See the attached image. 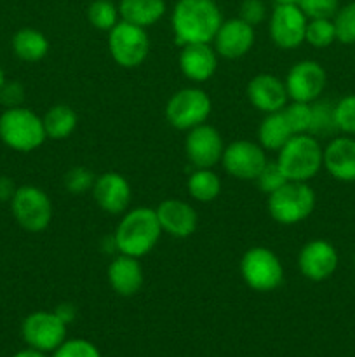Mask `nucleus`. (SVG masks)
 Listing matches in <instances>:
<instances>
[{
    "mask_svg": "<svg viewBox=\"0 0 355 357\" xmlns=\"http://www.w3.org/2000/svg\"><path fill=\"white\" fill-rule=\"evenodd\" d=\"M223 14L214 0H178L171 13V28L178 45L212 44Z\"/></svg>",
    "mask_w": 355,
    "mask_h": 357,
    "instance_id": "nucleus-1",
    "label": "nucleus"
},
{
    "mask_svg": "<svg viewBox=\"0 0 355 357\" xmlns=\"http://www.w3.org/2000/svg\"><path fill=\"white\" fill-rule=\"evenodd\" d=\"M162 236L155 209L138 206L127 209L113 232L117 253L143 258L155 250Z\"/></svg>",
    "mask_w": 355,
    "mask_h": 357,
    "instance_id": "nucleus-2",
    "label": "nucleus"
},
{
    "mask_svg": "<svg viewBox=\"0 0 355 357\" xmlns=\"http://www.w3.org/2000/svg\"><path fill=\"white\" fill-rule=\"evenodd\" d=\"M277 164L289 181H306L324 167V149L312 135H294L277 152Z\"/></svg>",
    "mask_w": 355,
    "mask_h": 357,
    "instance_id": "nucleus-3",
    "label": "nucleus"
},
{
    "mask_svg": "<svg viewBox=\"0 0 355 357\" xmlns=\"http://www.w3.org/2000/svg\"><path fill=\"white\" fill-rule=\"evenodd\" d=\"M47 139L38 114L24 107L6 108L0 114V142L14 152L30 153Z\"/></svg>",
    "mask_w": 355,
    "mask_h": 357,
    "instance_id": "nucleus-4",
    "label": "nucleus"
},
{
    "mask_svg": "<svg viewBox=\"0 0 355 357\" xmlns=\"http://www.w3.org/2000/svg\"><path fill=\"white\" fill-rule=\"evenodd\" d=\"M317 197L306 181H287L268 195V215L278 225H298L313 213Z\"/></svg>",
    "mask_w": 355,
    "mask_h": 357,
    "instance_id": "nucleus-5",
    "label": "nucleus"
},
{
    "mask_svg": "<svg viewBox=\"0 0 355 357\" xmlns=\"http://www.w3.org/2000/svg\"><path fill=\"white\" fill-rule=\"evenodd\" d=\"M240 275L254 291L270 293L284 282V265L270 248L254 246L240 258Z\"/></svg>",
    "mask_w": 355,
    "mask_h": 357,
    "instance_id": "nucleus-6",
    "label": "nucleus"
},
{
    "mask_svg": "<svg viewBox=\"0 0 355 357\" xmlns=\"http://www.w3.org/2000/svg\"><path fill=\"white\" fill-rule=\"evenodd\" d=\"M10 213L23 230L31 234L44 232L52 222V201L47 192L35 185L17 187L10 199Z\"/></svg>",
    "mask_w": 355,
    "mask_h": 357,
    "instance_id": "nucleus-7",
    "label": "nucleus"
},
{
    "mask_svg": "<svg viewBox=\"0 0 355 357\" xmlns=\"http://www.w3.org/2000/svg\"><path fill=\"white\" fill-rule=\"evenodd\" d=\"M212 112V101L200 87H183L167 100L164 114L167 122L178 131H190L205 124Z\"/></svg>",
    "mask_w": 355,
    "mask_h": 357,
    "instance_id": "nucleus-8",
    "label": "nucleus"
},
{
    "mask_svg": "<svg viewBox=\"0 0 355 357\" xmlns=\"http://www.w3.org/2000/svg\"><path fill=\"white\" fill-rule=\"evenodd\" d=\"M150 38L146 28L136 26L127 21H118L108 31V51L111 59L122 68H138L150 54Z\"/></svg>",
    "mask_w": 355,
    "mask_h": 357,
    "instance_id": "nucleus-9",
    "label": "nucleus"
},
{
    "mask_svg": "<svg viewBox=\"0 0 355 357\" xmlns=\"http://www.w3.org/2000/svg\"><path fill=\"white\" fill-rule=\"evenodd\" d=\"M267 162V150L260 143L237 139L230 145H225L219 164L235 180L254 181Z\"/></svg>",
    "mask_w": 355,
    "mask_h": 357,
    "instance_id": "nucleus-10",
    "label": "nucleus"
},
{
    "mask_svg": "<svg viewBox=\"0 0 355 357\" xmlns=\"http://www.w3.org/2000/svg\"><path fill=\"white\" fill-rule=\"evenodd\" d=\"M308 17L298 3H275L268 16V33L281 49H296L305 42Z\"/></svg>",
    "mask_w": 355,
    "mask_h": 357,
    "instance_id": "nucleus-11",
    "label": "nucleus"
},
{
    "mask_svg": "<svg viewBox=\"0 0 355 357\" xmlns=\"http://www.w3.org/2000/svg\"><path fill=\"white\" fill-rule=\"evenodd\" d=\"M21 335L28 347L42 352H52L66 340V324L56 316V312L37 310L24 317L21 324Z\"/></svg>",
    "mask_w": 355,
    "mask_h": 357,
    "instance_id": "nucleus-12",
    "label": "nucleus"
},
{
    "mask_svg": "<svg viewBox=\"0 0 355 357\" xmlns=\"http://www.w3.org/2000/svg\"><path fill=\"white\" fill-rule=\"evenodd\" d=\"M289 100L313 103L322 96L327 84V73L319 61L301 59L289 68L284 79Z\"/></svg>",
    "mask_w": 355,
    "mask_h": 357,
    "instance_id": "nucleus-13",
    "label": "nucleus"
},
{
    "mask_svg": "<svg viewBox=\"0 0 355 357\" xmlns=\"http://www.w3.org/2000/svg\"><path fill=\"white\" fill-rule=\"evenodd\" d=\"M223 143L221 132L211 124H200L187 131L184 138V153L188 162L194 167H214L221 162Z\"/></svg>",
    "mask_w": 355,
    "mask_h": 357,
    "instance_id": "nucleus-14",
    "label": "nucleus"
},
{
    "mask_svg": "<svg viewBox=\"0 0 355 357\" xmlns=\"http://www.w3.org/2000/svg\"><path fill=\"white\" fill-rule=\"evenodd\" d=\"M338 264L340 257L336 248L326 239L308 241L298 253L299 274L312 282H322L333 278Z\"/></svg>",
    "mask_w": 355,
    "mask_h": 357,
    "instance_id": "nucleus-15",
    "label": "nucleus"
},
{
    "mask_svg": "<svg viewBox=\"0 0 355 357\" xmlns=\"http://www.w3.org/2000/svg\"><path fill=\"white\" fill-rule=\"evenodd\" d=\"M101 211L108 215H124L132 201V188L127 178L117 171L100 174L90 190Z\"/></svg>",
    "mask_w": 355,
    "mask_h": 357,
    "instance_id": "nucleus-16",
    "label": "nucleus"
},
{
    "mask_svg": "<svg viewBox=\"0 0 355 357\" xmlns=\"http://www.w3.org/2000/svg\"><path fill=\"white\" fill-rule=\"evenodd\" d=\"M254 40H256L254 26L247 24L240 17H232V20H223L212 40V47L218 52L219 58L240 59L249 54Z\"/></svg>",
    "mask_w": 355,
    "mask_h": 357,
    "instance_id": "nucleus-17",
    "label": "nucleus"
},
{
    "mask_svg": "<svg viewBox=\"0 0 355 357\" xmlns=\"http://www.w3.org/2000/svg\"><path fill=\"white\" fill-rule=\"evenodd\" d=\"M247 100L261 114L281 112L289 103V94L284 80L271 73H258L247 84Z\"/></svg>",
    "mask_w": 355,
    "mask_h": 357,
    "instance_id": "nucleus-18",
    "label": "nucleus"
},
{
    "mask_svg": "<svg viewBox=\"0 0 355 357\" xmlns=\"http://www.w3.org/2000/svg\"><path fill=\"white\" fill-rule=\"evenodd\" d=\"M160 229L174 239L194 236L198 225V215L194 206L181 199H166L155 208Z\"/></svg>",
    "mask_w": 355,
    "mask_h": 357,
    "instance_id": "nucleus-19",
    "label": "nucleus"
},
{
    "mask_svg": "<svg viewBox=\"0 0 355 357\" xmlns=\"http://www.w3.org/2000/svg\"><path fill=\"white\" fill-rule=\"evenodd\" d=\"M218 52L212 44H188L181 47L178 65L181 73L195 84L207 82L218 70Z\"/></svg>",
    "mask_w": 355,
    "mask_h": 357,
    "instance_id": "nucleus-20",
    "label": "nucleus"
},
{
    "mask_svg": "<svg viewBox=\"0 0 355 357\" xmlns=\"http://www.w3.org/2000/svg\"><path fill=\"white\" fill-rule=\"evenodd\" d=\"M324 169L338 181H355V138L334 136L324 146Z\"/></svg>",
    "mask_w": 355,
    "mask_h": 357,
    "instance_id": "nucleus-21",
    "label": "nucleus"
},
{
    "mask_svg": "<svg viewBox=\"0 0 355 357\" xmlns=\"http://www.w3.org/2000/svg\"><path fill=\"white\" fill-rule=\"evenodd\" d=\"M108 282L111 289L120 296H132L143 288L145 272L139 258L118 253L108 265Z\"/></svg>",
    "mask_w": 355,
    "mask_h": 357,
    "instance_id": "nucleus-22",
    "label": "nucleus"
},
{
    "mask_svg": "<svg viewBox=\"0 0 355 357\" xmlns=\"http://www.w3.org/2000/svg\"><path fill=\"white\" fill-rule=\"evenodd\" d=\"M166 0H120L118 13L120 20L141 28H150L159 23L166 14Z\"/></svg>",
    "mask_w": 355,
    "mask_h": 357,
    "instance_id": "nucleus-23",
    "label": "nucleus"
},
{
    "mask_svg": "<svg viewBox=\"0 0 355 357\" xmlns=\"http://www.w3.org/2000/svg\"><path fill=\"white\" fill-rule=\"evenodd\" d=\"M10 47L16 58L26 63H37L49 52V40L37 28H21L10 38Z\"/></svg>",
    "mask_w": 355,
    "mask_h": 357,
    "instance_id": "nucleus-24",
    "label": "nucleus"
},
{
    "mask_svg": "<svg viewBox=\"0 0 355 357\" xmlns=\"http://www.w3.org/2000/svg\"><path fill=\"white\" fill-rule=\"evenodd\" d=\"M47 139L63 142L75 132L79 126V115L68 105H54L42 115Z\"/></svg>",
    "mask_w": 355,
    "mask_h": 357,
    "instance_id": "nucleus-25",
    "label": "nucleus"
},
{
    "mask_svg": "<svg viewBox=\"0 0 355 357\" xmlns=\"http://www.w3.org/2000/svg\"><path fill=\"white\" fill-rule=\"evenodd\" d=\"M292 136L294 135H292L282 110L265 115L258 128V143L268 152H278Z\"/></svg>",
    "mask_w": 355,
    "mask_h": 357,
    "instance_id": "nucleus-26",
    "label": "nucleus"
},
{
    "mask_svg": "<svg viewBox=\"0 0 355 357\" xmlns=\"http://www.w3.org/2000/svg\"><path fill=\"white\" fill-rule=\"evenodd\" d=\"M187 190L194 201L207 204L221 194V180L211 167H195L187 180Z\"/></svg>",
    "mask_w": 355,
    "mask_h": 357,
    "instance_id": "nucleus-27",
    "label": "nucleus"
},
{
    "mask_svg": "<svg viewBox=\"0 0 355 357\" xmlns=\"http://www.w3.org/2000/svg\"><path fill=\"white\" fill-rule=\"evenodd\" d=\"M338 132L336 117H334V103L329 100H315L312 103V122L308 135L319 138H329Z\"/></svg>",
    "mask_w": 355,
    "mask_h": 357,
    "instance_id": "nucleus-28",
    "label": "nucleus"
},
{
    "mask_svg": "<svg viewBox=\"0 0 355 357\" xmlns=\"http://www.w3.org/2000/svg\"><path fill=\"white\" fill-rule=\"evenodd\" d=\"M87 20L96 30L110 31L120 21L118 6L111 0H93L87 7Z\"/></svg>",
    "mask_w": 355,
    "mask_h": 357,
    "instance_id": "nucleus-29",
    "label": "nucleus"
},
{
    "mask_svg": "<svg viewBox=\"0 0 355 357\" xmlns=\"http://www.w3.org/2000/svg\"><path fill=\"white\" fill-rule=\"evenodd\" d=\"M282 114H284L292 135H308L310 122H312V103L289 101L282 108Z\"/></svg>",
    "mask_w": 355,
    "mask_h": 357,
    "instance_id": "nucleus-30",
    "label": "nucleus"
},
{
    "mask_svg": "<svg viewBox=\"0 0 355 357\" xmlns=\"http://www.w3.org/2000/svg\"><path fill=\"white\" fill-rule=\"evenodd\" d=\"M305 42L315 49L329 47L336 42V30L333 20H308L305 31Z\"/></svg>",
    "mask_w": 355,
    "mask_h": 357,
    "instance_id": "nucleus-31",
    "label": "nucleus"
},
{
    "mask_svg": "<svg viewBox=\"0 0 355 357\" xmlns=\"http://www.w3.org/2000/svg\"><path fill=\"white\" fill-rule=\"evenodd\" d=\"M336 40L345 45L355 44V2H347L340 6L333 17Z\"/></svg>",
    "mask_w": 355,
    "mask_h": 357,
    "instance_id": "nucleus-32",
    "label": "nucleus"
},
{
    "mask_svg": "<svg viewBox=\"0 0 355 357\" xmlns=\"http://www.w3.org/2000/svg\"><path fill=\"white\" fill-rule=\"evenodd\" d=\"M96 174L86 166H75L68 169L63 176V187L72 195H84L93 190Z\"/></svg>",
    "mask_w": 355,
    "mask_h": 357,
    "instance_id": "nucleus-33",
    "label": "nucleus"
},
{
    "mask_svg": "<svg viewBox=\"0 0 355 357\" xmlns=\"http://www.w3.org/2000/svg\"><path fill=\"white\" fill-rule=\"evenodd\" d=\"M338 132L355 136V94H347L334 103Z\"/></svg>",
    "mask_w": 355,
    "mask_h": 357,
    "instance_id": "nucleus-34",
    "label": "nucleus"
},
{
    "mask_svg": "<svg viewBox=\"0 0 355 357\" xmlns=\"http://www.w3.org/2000/svg\"><path fill=\"white\" fill-rule=\"evenodd\" d=\"M287 181L289 180L285 178V174L282 173L277 160H268V162L265 164L263 169H261V173L258 174L256 180H254V183L258 185V188H260L263 194L270 195L274 194L275 190H278L282 185L287 183Z\"/></svg>",
    "mask_w": 355,
    "mask_h": 357,
    "instance_id": "nucleus-35",
    "label": "nucleus"
},
{
    "mask_svg": "<svg viewBox=\"0 0 355 357\" xmlns=\"http://www.w3.org/2000/svg\"><path fill=\"white\" fill-rule=\"evenodd\" d=\"M298 6L308 20H333L340 0H299Z\"/></svg>",
    "mask_w": 355,
    "mask_h": 357,
    "instance_id": "nucleus-36",
    "label": "nucleus"
},
{
    "mask_svg": "<svg viewBox=\"0 0 355 357\" xmlns=\"http://www.w3.org/2000/svg\"><path fill=\"white\" fill-rule=\"evenodd\" d=\"M52 357H101L100 351L94 344L84 338H73V340H65L54 351Z\"/></svg>",
    "mask_w": 355,
    "mask_h": 357,
    "instance_id": "nucleus-37",
    "label": "nucleus"
},
{
    "mask_svg": "<svg viewBox=\"0 0 355 357\" xmlns=\"http://www.w3.org/2000/svg\"><path fill=\"white\" fill-rule=\"evenodd\" d=\"M239 17L251 26H256L268 17L267 3L263 0H242L239 7Z\"/></svg>",
    "mask_w": 355,
    "mask_h": 357,
    "instance_id": "nucleus-38",
    "label": "nucleus"
},
{
    "mask_svg": "<svg viewBox=\"0 0 355 357\" xmlns=\"http://www.w3.org/2000/svg\"><path fill=\"white\" fill-rule=\"evenodd\" d=\"M26 91L24 86L17 80H6V84L0 89V105L3 108H16L23 107Z\"/></svg>",
    "mask_w": 355,
    "mask_h": 357,
    "instance_id": "nucleus-39",
    "label": "nucleus"
},
{
    "mask_svg": "<svg viewBox=\"0 0 355 357\" xmlns=\"http://www.w3.org/2000/svg\"><path fill=\"white\" fill-rule=\"evenodd\" d=\"M16 185L6 174H0V202H10L14 192H16Z\"/></svg>",
    "mask_w": 355,
    "mask_h": 357,
    "instance_id": "nucleus-40",
    "label": "nucleus"
},
{
    "mask_svg": "<svg viewBox=\"0 0 355 357\" xmlns=\"http://www.w3.org/2000/svg\"><path fill=\"white\" fill-rule=\"evenodd\" d=\"M54 312H56V316H58L59 319L66 324V326H68L70 323H73V321H75V316H77V309H75V305H72V303H61V305L56 307Z\"/></svg>",
    "mask_w": 355,
    "mask_h": 357,
    "instance_id": "nucleus-41",
    "label": "nucleus"
},
{
    "mask_svg": "<svg viewBox=\"0 0 355 357\" xmlns=\"http://www.w3.org/2000/svg\"><path fill=\"white\" fill-rule=\"evenodd\" d=\"M14 357H47V356H45V352L37 351V349L28 347V349H24V351L17 352V354L14 356Z\"/></svg>",
    "mask_w": 355,
    "mask_h": 357,
    "instance_id": "nucleus-42",
    "label": "nucleus"
},
{
    "mask_svg": "<svg viewBox=\"0 0 355 357\" xmlns=\"http://www.w3.org/2000/svg\"><path fill=\"white\" fill-rule=\"evenodd\" d=\"M3 84H6V72H3V68L0 66V89H2Z\"/></svg>",
    "mask_w": 355,
    "mask_h": 357,
    "instance_id": "nucleus-43",
    "label": "nucleus"
},
{
    "mask_svg": "<svg viewBox=\"0 0 355 357\" xmlns=\"http://www.w3.org/2000/svg\"><path fill=\"white\" fill-rule=\"evenodd\" d=\"M275 3H298L299 0H274Z\"/></svg>",
    "mask_w": 355,
    "mask_h": 357,
    "instance_id": "nucleus-44",
    "label": "nucleus"
},
{
    "mask_svg": "<svg viewBox=\"0 0 355 357\" xmlns=\"http://www.w3.org/2000/svg\"><path fill=\"white\" fill-rule=\"evenodd\" d=\"M347 2H355V0H347Z\"/></svg>",
    "mask_w": 355,
    "mask_h": 357,
    "instance_id": "nucleus-45",
    "label": "nucleus"
},
{
    "mask_svg": "<svg viewBox=\"0 0 355 357\" xmlns=\"http://www.w3.org/2000/svg\"><path fill=\"white\" fill-rule=\"evenodd\" d=\"M354 264H355V255H354Z\"/></svg>",
    "mask_w": 355,
    "mask_h": 357,
    "instance_id": "nucleus-46",
    "label": "nucleus"
}]
</instances>
